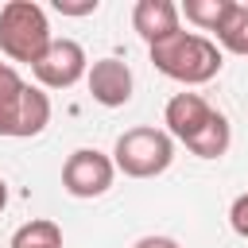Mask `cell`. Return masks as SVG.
I'll use <instances>...</instances> for the list:
<instances>
[{"instance_id":"obj_2","label":"cell","mask_w":248,"mask_h":248,"mask_svg":"<svg viewBox=\"0 0 248 248\" xmlns=\"http://www.w3.org/2000/svg\"><path fill=\"white\" fill-rule=\"evenodd\" d=\"M50 124V97L39 85H27L16 66L0 62V136L27 140Z\"/></svg>"},{"instance_id":"obj_18","label":"cell","mask_w":248,"mask_h":248,"mask_svg":"<svg viewBox=\"0 0 248 248\" xmlns=\"http://www.w3.org/2000/svg\"><path fill=\"white\" fill-rule=\"evenodd\" d=\"M244 4H248V0H244Z\"/></svg>"},{"instance_id":"obj_8","label":"cell","mask_w":248,"mask_h":248,"mask_svg":"<svg viewBox=\"0 0 248 248\" xmlns=\"http://www.w3.org/2000/svg\"><path fill=\"white\" fill-rule=\"evenodd\" d=\"M213 112H217V108H213L202 93H174V97L167 101V108H163L167 136H170V140L190 143V140L209 124V116H213Z\"/></svg>"},{"instance_id":"obj_9","label":"cell","mask_w":248,"mask_h":248,"mask_svg":"<svg viewBox=\"0 0 248 248\" xmlns=\"http://www.w3.org/2000/svg\"><path fill=\"white\" fill-rule=\"evenodd\" d=\"M132 27L151 46V43H159V39L178 31V4H170V0H140L132 8Z\"/></svg>"},{"instance_id":"obj_6","label":"cell","mask_w":248,"mask_h":248,"mask_svg":"<svg viewBox=\"0 0 248 248\" xmlns=\"http://www.w3.org/2000/svg\"><path fill=\"white\" fill-rule=\"evenodd\" d=\"M116 178V167L105 151L97 147H78L66 163H62V186L74 198H101Z\"/></svg>"},{"instance_id":"obj_12","label":"cell","mask_w":248,"mask_h":248,"mask_svg":"<svg viewBox=\"0 0 248 248\" xmlns=\"http://www.w3.org/2000/svg\"><path fill=\"white\" fill-rule=\"evenodd\" d=\"M8 248H62V229L46 217H35V221H23L16 232H12V244Z\"/></svg>"},{"instance_id":"obj_13","label":"cell","mask_w":248,"mask_h":248,"mask_svg":"<svg viewBox=\"0 0 248 248\" xmlns=\"http://www.w3.org/2000/svg\"><path fill=\"white\" fill-rule=\"evenodd\" d=\"M225 8H229V0H186V4L178 8V16H186V19L198 23L202 31H213V27L221 23Z\"/></svg>"},{"instance_id":"obj_15","label":"cell","mask_w":248,"mask_h":248,"mask_svg":"<svg viewBox=\"0 0 248 248\" xmlns=\"http://www.w3.org/2000/svg\"><path fill=\"white\" fill-rule=\"evenodd\" d=\"M54 8L62 16H93L97 12V0H54Z\"/></svg>"},{"instance_id":"obj_17","label":"cell","mask_w":248,"mask_h":248,"mask_svg":"<svg viewBox=\"0 0 248 248\" xmlns=\"http://www.w3.org/2000/svg\"><path fill=\"white\" fill-rule=\"evenodd\" d=\"M8 205V186H4V178H0V209Z\"/></svg>"},{"instance_id":"obj_3","label":"cell","mask_w":248,"mask_h":248,"mask_svg":"<svg viewBox=\"0 0 248 248\" xmlns=\"http://www.w3.org/2000/svg\"><path fill=\"white\" fill-rule=\"evenodd\" d=\"M50 23L46 12L35 0H8L0 8V50L12 62H27L35 66L43 58V50L50 46Z\"/></svg>"},{"instance_id":"obj_11","label":"cell","mask_w":248,"mask_h":248,"mask_svg":"<svg viewBox=\"0 0 248 248\" xmlns=\"http://www.w3.org/2000/svg\"><path fill=\"white\" fill-rule=\"evenodd\" d=\"M229 143H232V128H229V120H225V112H213L209 116V124L186 143L198 159H221L225 151H229Z\"/></svg>"},{"instance_id":"obj_4","label":"cell","mask_w":248,"mask_h":248,"mask_svg":"<svg viewBox=\"0 0 248 248\" xmlns=\"http://www.w3.org/2000/svg\"><path fill=\"white\" fill-rule=\"evenodd\" d=\"M174 159V140L163 132V128H128L116 147H112V167L128 178H155L170 167Z\"/></svg>"},{"instance_id":"obj_7","label":"cell","mask_w":248,"mask_h":248,"mask_svg":"<svg viewBox=\"0 0 248 248\" xmlns=\"http://www.w3.org/2000/svg\"><path fill=\"white\" fill-rule=\"evenodd\" d=\"M85 81H89L93 101L105 105V108H120V105H128V101H132V85H136L128 62H120V58H97V62L89 66Z\"/></svg>"},{"instance_id":"obj_10","label":"cell","mask_w":248,"mask_h":248,"mask_svg":"<svg viewBox=\"0 0 248 248\" xmlns=\"http://www.w3.org/2000/svg\"><path fill=\"white\" fill-rule=\"evenodd\" d=\"M213 43H217V50L248 54V4L244 0H229L221 23L213 27Z\"/></svg>"},{"instance_id":"obj_5","label":"cell","mask_w":248,"mask_h":248,"mask_svg":"<svg viewBox=\"0 0 248 248\" xmlns=\"http://www.w3.org/2000/svg\"><path fill=\"white\" fill-rule=\"evenodd\" d=\"M31 74H35L39 89H70L89 74V58L78 39H50V46L31 66Z\"/></svg>"},{"instance_id":"obj_16","label":"cell","mask_w":248,"mask_h":248,"mask_svg":"<svg viewBox=\"0 0 248 248\" xmlns=\"http://www.w3.org/2000/svg\"><path fill=\"white\" fill-rule=\"evenodd\" d=\"M132 248H182L178 240H170V236H140Z\"/></svg>"},{"instance_id":"obj_1","label":"cell","mask_w":248,"mask_h":248,"mask_svg":"<svg viewBox=\"0 0 248 248\" xmlns=\"http://www.w3.org/2000/svg\"><path fill=\"white\" fill-rule=\"evenodd\" d=\"M151 62L159 74H167L170 81H182V85H205L225 66L213 39H205L198 31H182V27L174 35L151 43Z\"/></svg>"},{"instance_id":"obj_14","label":"cell","mask_w":248,"mask_h":248,"mask_svg":"<svg viewBox=\"0 0 248 248\" xmlns=\"http://www.w3.org/2000/svg\"><path fill=\"white\" fill-rule=\"evenodd\" d=\"M229 225H232V232H236V236H244V240H248V190L232 198V205H229Z\"/></svg>"}]
</instances>
